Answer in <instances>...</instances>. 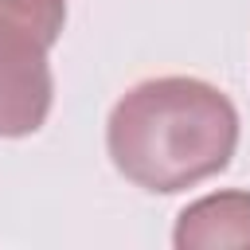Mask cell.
<instances>
[{"label":"cell","instance_id":"6da1fadb","mask_svg":"<svg viewBox=\"0 0 250 250\" xmlns=\"http://www.w3.org/2000/svg\"><path fill=\"white\" fill-rule=\"evenodd\" d=\"M238 148L234 102L188 74L145 78L129 86L105 121L113 168L156 195H176L219 176Z\"/></svg>","mask_w":250,"mask_h":250},{"label":"cell","instance_id":"7a4b0ae2","mask_svg":"<svg viewBox=\"0 0 250 250\" xmlns=\"http://www.w3.org/2000/svg\"><path fill=\"white\" fill-rule=\"evenodd\" d=\"M66 23V0H0V137L43 129L55 78L51 47Z\"/></svg>","mask_w":250,"mask_h":250},{"label":"cell","instance_id":"3957f363","mask_svg":"<svg viewBox=\"0 0 250 250\" xmlns=\"http://www.w3.org/2000/svg\"><path fill=\"white\" fill-rule=\"evenodd\" d=\"M172 246H250V191H211L176 215Z\"/></svg>","mask_w":250,"mask_h":250}]
</instances>
